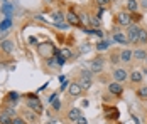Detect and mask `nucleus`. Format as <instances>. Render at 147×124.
Here are the masks:
<instances>
[{
	"instance_id": "obj_6",
	"label": "nucleus",
	"mask_w": 147,
	"mask_h": 124,
	"mask_svg": "<svg viewBox=\"0 0 147 124\" xmlns=\"http://www.w3.org/2000/svg\"><path fill=\"white\" fill-rule=\"evenodd\" d=\"M0 49H2L5 54H12V52H14V49H15L12 39H5V40H2V44H0Z\"/></svg>"
},
{
	"instance_id": "obj_16",
	"label": "nucleus",
	"mask_w": 147,
	"mask_h": 124,
	"mask_svg": "<svg viewBox=\"0 0 147 124\" xmlns=\"http://www.w3.org/2000/svg\"><path fill=\"white\" fill-rule=\"evenodd\" d=\"M139 9V2L137 0H127V10L129 12H137Z\"/></svg>"
},
{
	"instance_id": "obj_27",
	"label": "nucleus",
	"mask_w": 147,
	"mask_h": 124,
	"mask_svg": "<svg viewBox=\"0 0 147 124\" xmlns=\"http://www.w3.org/2000/svg\"><path fill=\"white\" fill-rule=\"evenodd\" d=\"M54 25H56L59 30H68V29H69V24H68V22H58V24H54Z\"/></svg>"
},
{
	"instance_id": "obj_28",
	"label": "nucleus",
	"mask_w": 147,
	"mask_h": 124,
	"mask_svg": "<svg viewBox=\"0 0 147 124\" xmlns=\"http://www.w3.org/2000/svg\"><path fill=\"white\" fill-rule=\"evenodd\" d=\"M59 54H61L63 57H64V60H68V59H71V50H69V49H63V50H61Z\"/></svg>"
},
{
	"instance_id": "obj_29",
	"label": "nucleus",
	"mask_w": 147,
	"mask_h": 124,
	"mask_svg": "<svg viewBox=\"0 0 147 124\" xmlns=\"http://www.w3.org/2000/svg\"><path fill=\"white\" fill-rule=\"evenodd\" d=\"M108 3H110V0H96V5H98V7H102V9L108 7Z\"/></svg>"
},
{
	"instance_id": "obj_39",
	"label": "nucleus",
	"mask_w": 147,
	"mask_h": 124,
	"mask_svg": "<svg viewBox=\"0 0 147 124\" xmlns=\"http://www.w3.org/2000/svg\"><path fill=\"white\" fill-rule=\"evenodd\" d=\"M140 5H142V9H147V0H140Z\"/></svg>"
},
{
	"instance_id": "obj_1",
	"label": "nucleus",
	"mask_w": 147,
	"mask_h": 124,
	"mask_svg": "<svg viewBox=\"0 0 147 124\" xmlns=\"http://www.w3.org/2000/svg\"><path fill=\"white\" fill-rule=\"evenodd\" d=\"M37 50H39V54L46 57V59H49V57H53L54 52H56V49H54V45L51 44V42H41L39 45H37Z\"/></svg>"
},
{
	"instance_id": "obj_10",
	"label": "nucleus",
	"mask_w": 147,
	"mask_h": 124,
	"mask_svg": "<svg viewBox=\"0 0 147 124\" xmlns=\"http://www.w3.org/2000/svg\"><path fill=\"white\" fill-rule=\"evenodd\" d=\"M83 89H81V86L78 82H73V84H69V89H68V92H69V96H73V97H78L80 96V92H81Z\"/></svg>"
},
{
	"instance_id": "obj_8",
	"label": "nucleus",
	"mask_w": 147,
	"mask_h": 124,
	"mask_svg": "<svg viewBox=\"0 0 147 124\" xmlns=\"http://www.w3.org/2000/svg\"><path fill=\"white\" fill-rule=\"evenodd\" d=\"M103 69V59H95V60H91V64H90V70L95 74V72H102Z\"/></svg>"
},
{
	"instance_id": "obj_32",
	"label": "nucleus",
	"mask_w": 147,
	"mask_h": 124,
	"mask_svg": "<svg viewBox=\"0 0 147 124\" xmlns=\"http://www.w3.org/2000/svg\"><path fill=\"white\" fill-rule=\"evenodd\" d=\"M53 109H54V111H59V109H61V102H59L58 99L53 102Z\"/></svg>"
},
{
	"instance_id": "obj_37",
	"label": "nucleus",
	"mask_w": 147,
	"mask_h": 124,
	"mask_svg": "<svg viewBox=\"0 0 147 124\" xmlns=\"http://www.w3.org/2000/svg\"><path fill=\"white\" fill-rule=\"evenodd\" d=\"M29 44H37V39H36L34 35H30L29 37Z\"/></svg>"
},
{
	"instance_id": "obj_4",
	"label": "nucleus",
	"mask_w": 147,
	"mask_h": 124,
	"mask_svg": "<svg viewBox=\"0 0 147 124\" xmlns=\"http://www.w3.org/2000/svg\"><path fill=\"white\" fill-rule=\"evenodd\" d=\"M139 32H140V27L130 25L129 30H127V40L129 42H139Z\"/></svg>"
},
{
	"instance_id": "obj_5",
	"label": "nucleus",
	"mask_w": 147,
	"mask_h": 124,
	"mask_svg": "<svg viewBox=\"0 0 147 124\" xmlns=\"http://www.w3.org/2000/svg\"><path fill=\"white\" fill-rule=\"evenodd\" d=\"M105 117L110 119V121H117L118 117H120V112H118V109L117 107H113V106L105 107Z\"/></svg>"
},
{
	"instance_id": "obj_19",
	"label": "nucleus",
	"mask_w": 147,
	"mask_h": 124,
	"mask_svg": "<svg viewBox=\"0 0 147 124\" xmlns=\"http://www.w3.org/2000/svg\"><path fill=\"white\" fill-rule=\"evenodd\" d=\"M130 79H132V82H142V74L137 72V70H134L132 74H130Z\"/></svg>"
},
{
	"instance_id": "obj_3",
	"label": "nucleus",
	"mask_w": 147,
	"mask_h": 124,
	"mask_svg": "<svg viewBox=\"0 0 147 124\" xmlns=\"http://www.w3.org/2000/svg\"><path fill=\"white\" fill-rule=\"evenodd\" d=\"M27 107H30L34 112H41V111H42V104H41V101L36 96H30L29 99H27Z\"/></svg>"
},
{
	"instance_id": "obj_21",
	"label": "nucleus",
	"mask_w": 147,
	"mask_h": 124,
	"mask_svg": "<svg viewBox=\"0 0 147 124\" xmlns=\"http://www.w3.org/2000/svg\"><path fill=\"white\" fill-rule=\"evenodd\" d=\"M108 47H110V40H102V42L96 44V49H98V50H105V49H108Z\"/></svg>"
},
{
	"instance_id": "obj_24",
	"label": "nucleus",
	"mask_w": 147,
	"mask_h": 124,
	"mask_svg": "<svg viewBox=\"0 0 147 124\" xmlns=\"http://www.w3.org/2000/svg\"><path fill=\"white\" fill-rule=\"evenodd\" d=\"M3 12H5V15L10 19V15H12V12H14V7L9 5V3H5V5H3Z\"/></svg>"
},
{
	"instance_id": "obj_7",
	"label": "nucleus",
	"mask_w": 147,
	"mask_h": 124,
	"mask_svg": "<svg viewBox=\"0 0 147 124\" xmlns=\"http://www.w3.org/2000/svg\"><path fill=\"white\" fill-rule=\"evenodd\" d=\"M108 92L113 94V96H120L123 92V87H122V82H112L108 86Z\"/></svg>"
},
{
	"instance_id": "obj_23",
	"label": "nucleus",
	"mask_w": 147,
	"mask_h": 124,
	"mask_svg": "<svg viewBox=\"0 0 147 124\" xmlns=\"http://www.w3.org/2000/svg\"><path fill=\"white\" fill-rule=\"evenodd\" d=\"M139 42L147 44V30H144V29H140V32H139Z\"/></svg>"
},
{
	"instance_id": "obj_22",
	"label": "nucleus",
	"mask_w": 147,
	"mask_h": 124,
	"mask_svg": "<svg viewBox=\"0 0 147 124\" xmlns=\"http://www.w3.org/2000/svg\"><path fill=\"white\" fill-rule=\"evenodd\" d=\"M53 20H54V24H58V22H64V15L61 14V12H54V14H53Z\"/></svg>"
},
{
	"instance_id": "obj_25",
	"label": "nucleus",
	"mask_w": 147,
	"mask_h": 124,
	"mask_svg": "<svg viewBox=\"0 0 147 124\" xmlns=\"http://www.w3.org/2000/svg\"><path fill=\"white\" fill-rule=\"evenodd\" d=\"M137 96H139V99H147V87H140L137 91Z\"/></svg>"
},
{
	"instance_id": "obj_35",
	"label": "nucleus",
	"mask_w": 147,
	"mask_h": 124,
	"mask_svg": "<svg viewBox=\"0 0 147 124\" xmlns=\"http://www.w3.org/2000/svg\"><path fill=\"white\" fill-rule=\"evenodd\" d=\"M112 60H113V62H118V60H120V54H117V52H115V54L112 55Z\"/></svg>"
},
{
	"instance_id": "obj_26",
	"label": "nucleus",
	"mask_w": 147,
	"mask_h": 124,
	"mask_svg": "<svg viewBox=\"0 0 147 124\" xmlns=\"http://www.w3.org/2000/svg\"><path fill=\"white\" fill-rule=\"evenodd\" d=\"M90 24L93 25V27H100V17H90Z\"/></svg>"
},
{
	"instance_id": "obj_43",
	"label": "nucleus",
	"mask_w": 147,
	"mask_h": 124,
	"mask_svg": "<svg viewBox=\"0 0 147 124\" xmlns=\"http://www.w3.org/2000/svg\"><path fill=\"white\" fill-rule=\"evenodd\" d=\"M46 2H47V3H49V2H53V0H46Z\"/></svg>"
},
{
	"instance_id": "obj_33",
	"label": "nucleus",
	"mask_w": 147,
	"mask_h": 124,
	"mask_svg": "<svg viewBox=\"0 0 147 124\" xmlns=\"http://www.w3.org/2000/svg\"><path fill=\"white\" fill-rule=\"evenodd\" d=\"M76 124H86V119H85L83 116H80V117L76 119Z\"/></svg>"
},
{
	"instance_id": "obj_14",
	"label": "nucleus",
	"mask_w": 147,
	"mask_h": 124,
	"mask_svg": "<svg viewBox=\"0 0 147 124\" xmlns=\"http://www.w3.org/2000/svg\"><path fill=\"white\" fill-rule=\"evenodd\" d=\"M12 116L9 114V112H2L0 114V124H12Z\"/></svg>"
},
{
	"instance_id": "obj_18",
	"label": "nucleus",
	"mask_w": 147,
	"mask_h": 124,
	"mask_svg": "<svg viewBox=\"0 0 147 124\" xmlns=\"http://www.w3.org/2000/svg\"><path fill=\"white\" fill-rule=\"evenodd\" d=\"M134 57L139 60H144V59H147V52L144 49H137V50H134Z\"/></svg>"
},
{
	"instance_id": "obj_34",
	"label": "nucleus",
	"mask_w": 147,
	"mask_h": 124,
	"mask_svg": "<svg viewBox=\"0 0 147 124\" xmlns=\"http://www.w3.org/2000/svg\"><path fill=\"white\" fill-rule=\"evenodd\" d=\"M56 99H58V92H54V94H53V96H49V102H51V104H53V102H54V101H56Z\"/></svg>"
},
{
	"instance_id": "obj_41",
	"label": "nucleus",
	"mask_w": 147,
	"mask_h": 124,
	"mask_svg": "<svg viewBox=\"0 0 147 124\" xmlns=\"http://www.w3.org/2000/svg\"><path fill=\"white\" fill-rule=\"evenodd\" d=\"M81 50H83V52H88V50H90V45H83V47H81Z\"/></svg>"
},
{
	"instance_id": "obj_42",
	"label": "nucleus",
	"mask_w": 147,
	"mask_h": 124,
	"mask_svg": "<svg viewBox=\"0 0 147 124\" xmlns=\"http://www.w3.org/2000/svg\"><path fill=\"white\" fill-rule=\"evenodd\" d=\"M142 72H144V74H147V66L144 67V69H142Z\"/></svg>"
},
{
	"instance_id": "obj_30",
	"label": "nucleus",
	"mask_w": 147,
	"mask_h": 124,
	"mask_svg": "<svg viewBox=\"0 0 147 124\" xmlns=\"http://www.w3.org/2000/svg\"><path fill=\"white\" fill-rule=\"evenodd\" d=\"M12 124H26V119H22V117H14V119H12Z\"/></svg>"
},
{
	"instance_id": "obj_31",
	"label": "nucleus",
	"mask_w": 147,
	"mask_h": 124,
	"mask_svg": "<svg viewBox=\"0 0 147 124\" xmlns=\"http://www.w3.org/2000/svg\"><path fill=\"white\" fill-rule=\"evenodd\" d=\"M17 99H19L17 92H9V101H17Z\"/></svg>"
},
{
	"instance_id": "obj_15",
	"label": "nucleus",
	"mask_w": 147,
	"mask_h": 124,
	"mask_svg": "<svg viewBox=\"0 0 147 124\" xmlns=\"http://www.w3.org/2000/svg\"><path fill=\"white\" fill-rule=\"evenodd\" d=\"M132 50H129V49H125V50H122L120 52V60H123V62H129L130 59H132Z\"/></svg>"
},
{
	"instance_id": "obj_9",
	"label": "nucleus",
	"mask_w": 147,
	"mask_h": 124,
	"mask_svg": "<svg viewBox=\"0 0 147 124\" xmlns=\"http://www.w3.org/2000/svg\"><path fill=\"white\" fill-rule=\"evenodd\" d=\"M66 22H68L69 25H81L80 17L74 14V12H68V14H66Z\"/></svg>"
},
{
	"instance_id": "obj_13",
	"label": "nucleus",
	"mask_w": 147,
	"mask_h": 124,
	"mask_svg": "<svg viewBox=\"0 0 147 124\" xmlns=\"http://www.w3.org/2000/svg\"><path fill=\"white\" fill-rule=\"evenodd\" d=\"M81 116V112H80V107H73V109L68 112V117H69V121H74L76 123V119Z\"/></svg>"
},
{
	"instance_id": "obj_17",
	"label": "nucleus",
	"mask_w": 147,
	"mask_h": 124,
	"mask_svg": "<svg viewBox=\"0 0 147 124\" xmlns=\"http://www.w3.org/2000/svg\"><path fill=\"white\" fill-rule=\"evenodd\" d=\"M113 40L117 42V44H127V37H125V35H123V34H120V32H115V34H113Z\"/></svg>"
},
{
	"instance_id": "obj_12",
	"label": "nucleus",
	"mask_w": 147,
	"mask_h": 124,
	"mask_svg": "<svg viewBox=\"0 0 147 124\" xmlns=\"http://www.w3.org/2000/svg\"><path fill=\"white\" fill-rule=\"evenodd\" d=\"M130 14L129 12H120L118 14V22H120V25H130Z\"/></svg>"
},
{
	"instance_id": "obj_20",
	"label": "nucleus",
	"mask_w": 147,
	"mask_h": 124,
	"mask_svg": "<svg viewBox=\"0 0 147 124\" xmlns=\"http://www.w3.org/2000/svg\"><path fill=\"white\" fill-rule=\"evenodd\" d=\"M12 27V19H5L2 24H0V30H9Z\"/></svg>"
},
{
	"instance_id": "obj_38",
	"label": "nucleus",
	"mask_w": 147,
	"mask_h": 124,
	"mask_svg": "<svg viewBox=\"0 0 147 124\" xmlns=\"http://www.w3.org/2000/svg\"><path fill=\"white\" fill-rule=\"evenodd\" d=\"M26 117H27V119H30V121H32V119H34V114H32V112H26Z\"/></svg>"
},
{
	"instance_id": "obj_2",
	"label": "nucleus",
	"mask_w": 147,
	"mask_h": 124,
	"mask_svg": "<svg viewBox=\"0 0 147 124\" xmlns=\"http://www.w3.org/2000/svg\"><path fill=\"white\" fill-rule=\"evenodd\" d=\"M91 81H93V76H91V70H83L81 74H80V81L78 84L81 86V89H85V91H88L90 87H91Z\"/></svg>"
},
{
	"instance_id": "obj_11",
	"label": "nucleus",
	"mask_w": 147,
	"mask_h": 124,
	"mask_svg": "<svg viewBox=\"0 0 147 124\" xmlns=\"http://www.w3.org/2000/svg\"><path fill=\"white\" fill-rule=\"evenodd\" d=\"M113 79H115L117 82H123V81L127 79V72L123 69H115L113 70Z\"/></svg>"
},
{
	"instance_id": "obj_36",
	"label": "nucleus",
	"mask_w": 147,
	"mask_h": 124,
	"mask_svg": "<svg viewBox=\"0 0 147 124\" xmlns=\"http://www.w3.org/2000/svg\"><path fill=\"white\" fill-rule=\"evenodd\" d=\"M5 112H9L12 117H15V109H10V107H7V111H5Z\"/></svg>"
},
{
	"instance_id": "obj_40",
	"label": "nucleus",
	"mask_w": 147,
	"mask_h": 124,
	"mask_svg": "<svg viewBox=\"0 0 147 124\" xmlns=\"http://www.w3.org/2000/svg\"><path fill=\"white\" fill-rule=\"evenodd\" d=\"M132 20H140V15H130Z\"/></svg>"
},
{
	"instance_id": "obj_44",
	"label": "nucleus",
	"mask_w": 147,
	"mask_h": 124,
	"mask_svg": "<svg viewBox=\"0 0 147 124\" xmlns=\"http://www.w3.org/2000/svg\"><path fill=\"white\" fill-rule=\"evenodd\" d=\"M146 60H147V59H146Z\"/></svg>"
}]
</instances>
